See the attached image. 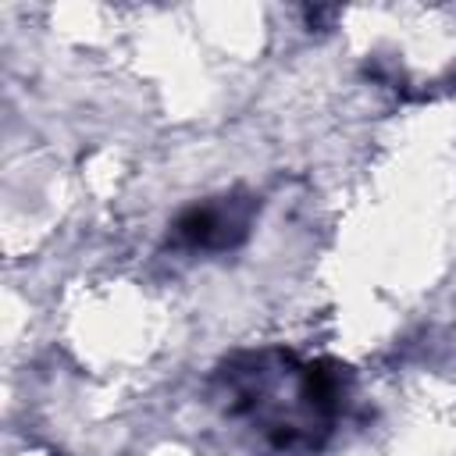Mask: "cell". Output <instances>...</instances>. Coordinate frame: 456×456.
<instances>
[{
  "label": "cell",
  "instance_id": "7a4b0ae2",
  "mask_svg": "<svg viewBox=\"0 0 456 456\" xmlns=\"http://www.w3.org/2000/svg\"><path fill=\"white\" fill-rule=\"evenodd\" d=\"M242 217L239 214H224L217 207H196L178 221V239L189 246H228L239 232H242Z\"/></svg>",
  "mask_w": 456,
  "mask_h": 456
},
{
  "label": "cell",
  "instance_id": "6da1fadb",
  "mask_svg": "<svg viewBox=\"0 0 456 456\" xmlns=\"http://www.w3.org/2000/svg\"><path fill=\"white\" fill-rule=\"evenodd\" d=\"M228 406L249 417L271 442L317 445L338 406V385L328 370L314 363H296L292 356L264 353L224 367Z\"/></svg>",
  "mask_w": 456,
  "mask_h": 456
}]
</instances>
